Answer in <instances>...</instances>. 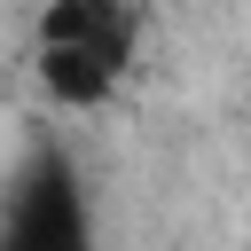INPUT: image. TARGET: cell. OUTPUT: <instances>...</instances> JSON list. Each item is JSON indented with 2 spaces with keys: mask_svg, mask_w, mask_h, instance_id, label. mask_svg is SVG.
<instances>
[{
  "mask_svg": "<svg viewBox=\"0 0 251 251\" xmlns=\"http://www.w3.org/2000/svg\"><path fill=\"white\" fill-rule=\"evenodd\" d=\"M0 251H94V212H86V188L63 165V149H31L16 165Z\"/></svg>",
  "mask_w": 251,
  "mask_h": 251,
  "instance_id": "obj_1",
  "label": "cell"
}]
</instances>
